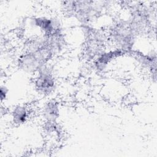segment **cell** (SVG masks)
<instances>
[{"mask_svg": "<svg viewBox=\"0 0 157 157\" xmlns=\"http://www.w3.org/2000/svg\"><path fill=\"white\" fill-rule=\"evenodd\" d=\"M136 34L132 30L129 21H120L109 29V38L117 48L123 52L131 50Z\"/></svg>", "mask_w": 157, "mask_h": 157, "instance_id": "obj_1", "label": "cell"}, {"mask_svg": "<svg viewBox=\"0 0 157 157\" xmlns=\"http://www.w3.org/2000/svg\"><path fill=\"white\" fill-rule=\"evenodd\" d=\"M66 9L83 22L90 21L99 11L101 10L102 4L100 2L91 1H66L64 2Z\"/></svg>", "mask_w": 157, "mask_h": 157, "instance_id": "obj_2", "label": "cell"}, {"mask_svg": "<svg viewBox=\"0 0 157 157\" xmlns=\"http://www.w3.org/2000/svg\"><path fill=\"white\" fill-rule=\"evenodd\" d=\"M150 8L143 4H135L132 9L129 21L131 27L137 35L147 32L151 26V13Z\"/></svg>", "mask_w": 157, "mask_h": 157, "instance_id": "obj_3", "label": "cell"}, {"mask_svg": "<svg viewBox=\"0 0 157 157\" xmlns=\"http://www.w3.org/2000/svg\"><path fill=\"white\" fill-rule=\"evenodd\" d=\"M35 74L34 84L36 91L42 95H48L52 93L56 82L51 69L45 65Z\"/></svg>", "mask_w": 157, "mask_h": 157, "instance_id": "obj_4", "label": "cell"}, {"mask_svg": "<svg viewBox=\"0 0 157 157\" xmlns=\"http://www.w3.org/2000/svg\"><path fill=\"white\" fill-rule=\"evenodd\" d=\"M124 53V52L120 50L115 49L113 51L99 54L97 58L95 59V66L98 69L103 70L113 59Z\"/></svg>", "mask_w": 157, "mask_h": 157, "instance_id": "obj_5", "label": "cell"}, {"mask_svg": "<svg viewBox=\"0 0 157 157\" xmlns=\"http://www.w3.org/2000/svg\"><path fill=\"white\" fill-rule=\"evenodd\" d=\"M43 114L47 122L55 123L59 117V104L55 100H50L45 102L43 108Z\"/></svg>", "mask_w": 157, "mask_h": 157, "instance_id": "obj_6", "label": "cell"}, {"mask_svg": "<svg viewBox=\"0 0 157 157\" xmlns=\"http://www.w3.org/2000/svg\"><path fill=\"white\" fill-rule=\"evenodd\" d=\"M11 116L12 121L16 124H21L25 123L29 118V112L25 105H17L15 107L12 112Z\"/></svg>", "mask_w": 157, "mask_h": 157, "instance_id": "obj_7", "label": "cell"}, {"mask_svg": "<svg viewBox=\"0 0 157 157\" xmlns=\"http://www.w3.org/2000/svg\"><path fill=\"white\" fill-rule=\"evenodd\" d=\"M8 91H9V90L5 85H1V86L0 93H1V101H2L4 99H5L6 98Z\"/></svg>", "mask_w": 157, "mask_h": 157, "instance_id": "obj_8", "label": "cell"}]
</instances>
